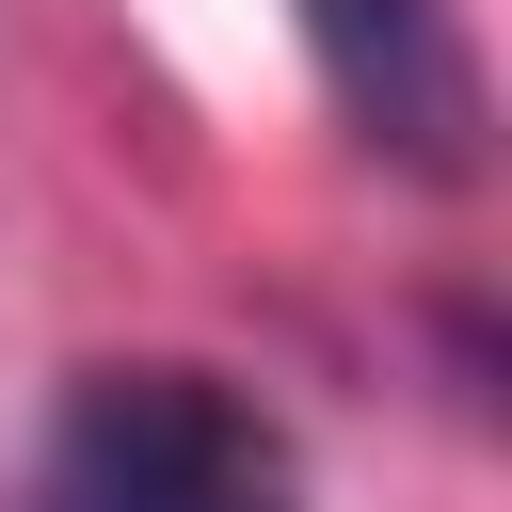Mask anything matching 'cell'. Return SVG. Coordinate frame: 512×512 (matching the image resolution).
<instances>
[{"label":"cell","instance_id":"cell-1","mask_svg":"<svg viewBox=\"0 0 512 512\" xmlns=\"http://www.w3.org/2000/svg\"><path fill=\"white\" fill-rule=\"evenodd\" d=\"M32 512H304V448L192 352H112L32 432Z\"/></svg>","mask_w":512,"mask_h":512},{"label":"cell","instance_id":"cell-2","mask_svg":"<svg viewBox=\"0 0 512 512\" xmlns=\"http://www.w3.org/2000/svg\"><path fill=\"white\" fill-rule=\"evenodd\" d=\"M288 16H304V64H320V96L368 160L480 176V64H464L448 0H288Z\"/></svg>","mask_w":512,"mask_h":512}]
</instances>
